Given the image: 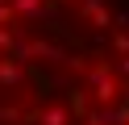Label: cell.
I'll return each mask as SVG.
<instances>
[{
  "instance_id": "9",
  "label": "cell",
  "mask_w": 129,
  "mask_h": 125,
  "mask_svg": "<svg viewBox=\"0 0 129 125\" xmlns=\"http://www.w3.org/2000/svg\"><path fill=\"white\" fill-rule=\"evenodd\" d=\"M112 50L117 54H129V29H112Z\"/></svg>"
},
{
  "instance_id": "13",
  "label": "cell",
  "mask_w": 129,
  "mask_h": 125,
  "mask_svg": "<svg viewBox=\"0 0 129 125\" xmlns=\"http://www.w3.org/2000/svg\"><path fill=\"white\" fill-rule=\"evenodd\" d=\"M112 75H117V79H129V54L112 58Z\"/></svg>"
},
{
  "instance_id": "4",
  "label": "cell",
  "mask_w": 129,
  "mask_h": 125,
  "mask_svg": "<svg viewBox=\"0 0 129 125\" xmlns=\"http://www.w3.org/2000/svg\"><path fill=\"white\" fill-rule=\"evenodd\" d=\"M87 92H92L96 104H112V100L121 96V79H117V75H104V79H100V83H92Z\"/></svg>"
},
{
  "instance_id": "8",
  "label": "cell",
  "mask_w": 129,
  "mask_h": 125,
  "mask_svg": "<svg viewBox=\"0 0 129 125\" xmlns=\"http://www.w3.org/2000/svg\"><path fill=\"white\" fill-rule=\"evenodd\" d=\"M100 8H104V0H79V8H75V17H79V21H92V17L100 13Z\"/></svg>"
},
{
  "instance_id": "15",
  "label": "cell",
  "mask_w": 129,
  "mask_h": 125,
  "mask_svg": "<svg viewBox=\"0 0 129 125\" xmlns=\"http://www.w3.org/2000/svg\"><path fill=\"white\" fill-rule=\"evenodd\" d=\"M0 121H21V108H13V104L0 108Z\"/></svg>"
},
{
  "instance_id": "16",
  "label": "cell",
  "mask_w": 129,
  "mask_h": 125,
  "mask_svg": "<svg viewBox=\"0 0 129 125\" xmlns=\"http://www.w3.org/2000/svg\"><path fill=\"white\" fill-rule=\"evenodd\" d=\"M75 125H100V121H96V117H92V113H87V117H83V121H75Z\"/></svg>"
},
{
  "instance_id": "14",
  "label": "cell",
  "mask_w": 129,
  "mask_h": 125,
  "mask_svg": "<svg viewBox=\"0 0 129 125\" xmlns=\"http://www.w3.org/2000/svg\"><path fill=\"white\" fill-rule=\"evenodd\" d=\"M112 29H129V8H121V13L112 17Z\"/></svg>"
},
{
  "instance_id": "3",
  "label": "cell",
  "mask_w": 129,
  "mask_h": 125,
  "mask_svg": "<svg viewBox=\"0 0 129 125\" xmlns=\"http://www.w3.org/2000/svg\"><path fill=\"white\" fill-rule=\"evenodd\" d=\"M29 58H42V63H58V67H62L67 50L54 46V42H46V38H29Z\"/></svg>"
},
{
  "instance_id": "18",
  "label": "cell",
  "mask_w": 129,
  "mask_h": 125,
  "mask_svg": "<svg viewBox=\"0 0 129 125\" xmlns=\"http://www.w3.org/2000/svg\"><path fill=\"white\" fill-rule=\"evenodd\" d=\"M58 4H79V0H58Z\"/></svg>"
},
{
  "instance_id": "2",
  "label": "cell",
  "mask_w": 129,
  "mask_h": 125,
  "mask_svg": "<svg viewBox=\"0 0 129 125\" xmlns=\"http://www.w3.org/2000/svg\"><path fill=\"white\" fill-rule=\"evenodd\" d=\"M25 83V63H17L13 54H0V88H21Z\"/></svg>"
},
{
  "instance_id": "10",
  "label": "cell",
  "mask_w": 129,
  "mask_h": 125,
  "mask_svg": "<svg viewBox=\"0 0 129 125\" xmlns=\"http://www.w3.org/2000/svg\"><path fill=\"white\" fill-rule=\"evenodd\" d=\"M62 67H67V71H75V75H83L87 58H83V54H67V58H62Z\"/></svg>"
},
{
  "instance_id": "5",
  "label": "cell",
  "mask_w": 129,
  "mask_h": 125,
  "mask_svg": "<svg viewBox=\"0 0 129 125\" xmlns=\"http://www.w3.org/2000/svg\"><path fill=\"white\" fill-rule=\"evenodd\" d=\"M62 104H67V113H71V121H83L87 117V88H75V83H71L67 88V100H62Z\"/></svg>"
},
{
  "instance_id": "11",
  "label": "cell",
  "mask_w": 129,
  "mask_h": 125,
  "mask_svg": "<svg viewBox=\"0 0 129 125\" xmlns=\"http://www.w3.org/2000/svg\"><path fill=\"white\" fill-rule=\"evenodd\" d=\"M13 38H17L13 25H0V54H9V50H13Z\"/></svg>"
},
{
  "instance_id": "17",
  "label": "cell",
  "mask_w": 129,
  "mask_h": 125,
  "mask_svg": "<svg viewBox=\"0 0 129 125\" xmlns=\"http://www.w3.org/2000/svg\"><path fill=\"white\" fill-rule=\"evenodd\" d=\"M121 96H125V100H129V79H121Z\"/></svg>"
},
{
  "instance_id": "7",
  "label": "cell",
  "mask_w": 129,
  "mask_h": 125,
  "mask_svg": "<svg viewBox=\"0 0 129 125\" xmlns=\"http://www.w3.org/2000/svg\"><path fill=\"white\" fill-rule=\"evenodd\" d=\"M9 4H13V13L25 17V21H42V4L46 0H9Z\"/></svg>"
},
{
  "instance_id": "1",
  "label": "cell",
  "mask_w": 129,
  "mask_h": 125,
  "mask_svg": "<svg viewBox=\"0 0 129 125\" xmlns=\"http://www.w3.org/2000/svg\"><path fill=\"white\" fill-rule=\"evenodd\" d=\"M29 125H75L67 113V104H38L29 113Z\"/></svg>"
},
{
  "instance_id": "12",
  "label": "cell",
  "mask_w": 129,
  "mask_h": 125,
  "mask_svg": "<svg viewBox=\"0 0 129 125\" xmlns=\"http://www.w3.org/2000/svg\"><path fill=\"white\" fill-rule=\"evenodd\" d=\"M17 21H21V17L13 13V4H9V0H0V25H17Z\"/></svg>"
},
{
  "instance_id": "6",
  "label": "cell",
  "mask_w": 129,
  "mask_h": 125,
  "mask_svg": "<svg viewBox=\"0 0 129 125\" xmlns=\"http://www.w3.org/2000/svg\"><path fill=\"white\" fill-rule=\"evenodd\" d=\"M104 75H112V58H96V63H87V67H83V88L100 83Z\"/></svg>"
}]
</instances>
